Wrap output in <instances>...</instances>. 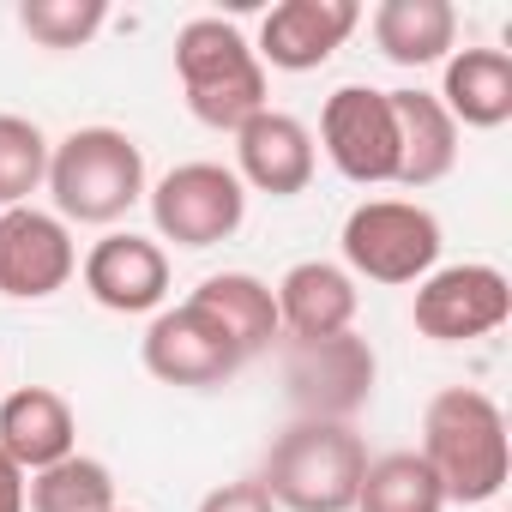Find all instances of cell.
Masks as SVG:
<instances>
[{
	"label": "cell",
	"mask_w": 512,
	"mask_h": 512,
	"mask_svg": "<svg viewBox=\"0 0 512 512\" xmlns=\"http://www.w3.org/2000/svg\"><path fill=\"white\" fill-rule=\"evenodd\" d=\"M278 296V326L290 332V344H308V338H338L356 326V278L332 260H302L284 272V284L272 290Z\"/></svg>",
	"instance_id": "2e32d148"
},
{
	"label": "cell",
	"mask_w": 512,
	"mask_h": 512,
	"mask_svg": "<svg viewBox=\"0 0 512 512\" xmlns=\"http://www.w3.org/2000/svg\"><path fill=\"white\" fill-rule=\"evenodd\" d=\"M0 512H25V470L0 452Z\"/></svg>",
	"instance_id": "484cf974"
},
{
	"label": "cell",
	"mask_w": 512,
	"mask_h": 512,
	"mask_svg": "<svg viewBox=\"0 0 512 512\" xmlns=\"http://www.w3.org/2000/svg\"><path fill=\"white\" fill-rule=\"evenodd\" d=\"M368 470V440L350 422H308L296 416L260 470V488L278 512H356V488Z\"/></svg>",
	"instance_id": "7a4b0ae2"
},
{
	"label": "cell",
	"mask_w": 512,
	"mask_h": 512,
	"mask_svg": "<svg viewBox=\"0 0 512 512\" xmlns=\"http://www.w3.org/2000/svg\"><path fill=\"white\" fill-rule=\"evenodd\" d=\"M187 302L217 320V332L235 344L241 362H253L260 350H272V338L284 332V326H278V296H272V284H260L253 272H217V278H205Z\"/></svg>",
	"instance_id": "d6986e66"
},
{
	"label": "cell",
	"mask_w": 512,
	"mask_h": 512,
	"mask_svg": "<svg viewBox=\"0 0 512 512\" xmlns=\"http://www.w3.org/2000/svg\"><path fill=\"white\" fill-rule=\"evenodd\" d=\"M151 223L175 247H217L247 217V187L223 163H175L157 187H145Z\"/></svg>",
	"instance_id": "52a82bcc"
},
{
	"label": "cell",
	"mask_w": 512,
	"mask_h": 512,
	"mask_svg": "<svg viewBox=\"0 0 512 512\" xmlns=\"http://www.w3.org/2000/svg\"><path fill=\"white\" fill-rule=\"evenodd\" d=\"M109 512H127V506H109Z\"/></svg>",
	"instance_id": "4316f807"
},
{
	"label": "cell",
	"mask_w": 512,
	"mask_h": 512,
	"mask_svg": "<svg viewBox=\"0 0 512 512\" xmlns=\"http://www.w3.org/2000/svg\"><path fill=\"white\" fill-rule=\"evenodd\" d=\"M320 145L332 157V169L356 187H386L398 181V121H392V97L374 85H344L326 97L320 109Z\"/></svg>",
	"instance_id": "ba28073f"
},
{
	"label": "cell",
	"mask_w": 512,
	"mask_h": 512,
	"mask_svg": "<svg viewBox=\"0 0 512 512\" xmlns=\"http://www.w3.org/2000/svg\"><path fill=\"white\" fill-rule=\"evenodd\" d=\"M398 121V187H434L458 163V127L434 91H386Z\"/></svg>",
	"instance_id": "ac0fdd59"
},
{
	"label": "cell",
	"mask_w": 512,
	"mask_h": 512,
	"mask_svg": "<svg viewBox=\"0 0 512 512\" xmlns=\"http://www.w3.org/2000/svg\"><path fill=\"white\" fill-rule=\"evenodd\" d=\"M0 452L25 476L61 464L79 452V416L55 386H19L0 398Z\"/></svg>",
	"instance_id": "9a60e30c"
},
{
	"label": "cell",
	"mask_w": 512,
	"mask_h": 512,
	"mask_svg": "<svg viewBox=\"0 0 512 512\" xmlns=\"http://www.w3.org/2000/svg\"><path fill=\"white\" fill-rule=\"evenodd\" d=\"M235 181L272 199H296L314 181V133L284 115V109H260L241 133H235Z\"/></svg>",
	"instance_id": "5bb4252c"
},
{
	"label": "cell",
	"mask_w": 512,
	"mask_h": 512,
	"mask_svg": "<svg viewBox=\"0 0 512 512\" xmlns=\"http://www.w3.org/2000/svg\"><path fill=\"white\" fill-rule=\"evenodd\" d=\"M512 314V284L500 266H440L416 284L410 320L434 344H470L500 332Z\"/></svg>",
	"instance_id": "9c48e42d"
},
{
	"label": "cell",
	"mask_w": 512,
	"mask_h": 512,
	"mask_svg": "<svg viewBox=\"0 0 512 512\" xmlns=\"http://www.w3.org/2000/svg\"><path fill=\"white\" fill-rule=\"evenodd\" d=\"M61 223H121L145 199V151L121 127H73L49 145V181Z\"/></svg>",
	"instance_id": "3957f363"
},
{
	"label": "cell",
	"mask_w": 512,
	"mask_h": 512,
	"mask_svg": "<svg viewBox=\"0 0 512 512\" xmlns=\"http://www.w3.org/2000/svg\"><path fill=\"white\" fill-rule=\"evenodd\" d=\"M434 97L452 115V127H476V133L506 127L512 121V55L506 49H452Z\"/></svg>",
	"instance_id": "e0dca14e"
},
{
	"label": "cell",
	"mask_w": 512,
	"mask_h": 512,
	"mask_svg": "<svg viewBox=\"0 0 512 512\" xmlns=\"http://www.w3.org/2000/svg\"><path fill=\"white\" fill-rule=\"evenodd\" d=\"M115 506V476L103 458H61L25 482V512H109Z\"/></svg>",
	"instance_id": "7402d4cb"
},
{
	"label": "cell",
	"mask_w": 512,
	"mask_h": 512,
	"mask_svg": "<svg viewBox=\"0 0 512 512\" xmlns=\"http://www.w3.org/2000/svg\"><path fill=\"white\" fill-rule=\"evenodd\" d=\"M374 380H380V362H374L368 338H356V332L284 344V386H290L296 416H308V422H350L374 398Z\"/></svg>",
	"instance_id": "8992f818"
},
{
	"label": "cell",
	"mask_w": 512,
	"mask_h": 512,
	"mask_svg": "<svg viewBox=\"0 0 512 512\" xmlns=\"http://www.w3.org/2000/svg\"><path fill=\"white\" fill-rule=\"evenodd\" d=\"M199 512H278L272 494L260 488V476H247V482H223L199 500Z\"/></svg>",
	"instance_id": "d4e9b609"
},
{
	"label": "cell",
	"mask_w": 512,
	"mask_h": 512,
	"mask_svg": "<svg viewBox=\"0 0 512 512\" xmlns=\"http://www.w3.org/2000/svg\"><path fill=\"white\" fill-rule=\"evenodd\" d=\"M19 25L43 49H85L109 25V7H103V0H25Z\"/></svg>",
	"instance_id": "cb8c5ba5"
},
{
	"label": "cell",
	"mask_w": 512,
	"mask_h": 512,
	"mask_svg": "<svg viewBox=\"0 0 512 512\" xmlns=\"http://www.w3.org/2000/svg\"><path fill=\"white\" fill-rule=\"evenodd\" d=\"M422 464L434 470L446 506H482L506 488L512 446H506V416L488 392L476 386H446L428 398L422 416Z\"/></svg>",
	"instance_id": "6da1fadb"
},
{
	"label": "cell",
	"mask_w": 512,
	"mask_h": 512,
	"mask_svg": "<svg viewBox=\"0 0 512 512\" xmlns=\"http://www.w3.org/2000/svg\"><path fill=\"white\" fill-rule=\"evenodd\" d=\"M356 512H446V494L422 464V452H386V458H368Z\"/></svg>",
	"instance_id": "44dd1931"
},
{
	"label": "cell",
	"mask_w": 512,
	"mask_h": 512,
	"mask_svg": "<svg viewBox=\"0 0 512 512\" xmlns=\"http://www.w3.org/2000/svg\"><path fill=\"white\" fill-rule=\"evenodd\" d=\"M85 290L97 308L109 314H157L169 296V253L151 235L133 229H109L91 253H85Z\"/></svg>",
	"instance_id": "7c38bea8"
},
{
	"label": "cell",
	"mask_w": 512,
	"mask_h": 512,
	"mask_svg": "<svg viewBox=\"0 0 512 512\" xmlns=\"http://www.w3.org/2000/svg\"><path fill=\"white\" fill-rule=\"evenodd\" d=\"M139 356H145V374L163 380V386H223L241 356L235 344L217 332V320L193 302H175V308H157L145 338H139Z\"/></svg>",
	"instance_id": "8fae6325"
},
{
	"label": "cell",
	"mask_w": 512,
	"mask_h": 512,
	"mask_svg": "<svg viewBox=\"0 0 512 512\" xmlns=\"http://www.w3.org/2000/svg\"><path fill=\"white\" fill-rule=\"evenodd\" d=\"M440 260V217L416 199H368L344 217V272L368 284H422Z\"/></svg>",
	"instance_id": "5b68a950"
},
{
	"label": "cell",
	"mask_w": 512,
	"mask_h": 512,
	"mask_svg": "<svg viewBox=\"0 0 512 512\" xmlns=\"http://www.w3.org/2000/svg\"><path fill=\"white\" fill-rule=\"evenodd\" d=\"M356 25H362L356 0H284V7L266 13L253 55H260V67H278V73H314L350 43Z\"/></svg>",
	"instance_id": "4fadbf2b"
},
{
	"label": "cell",
	"mask_w": 512,
	"mask_h": 512,
	"mask_svg": "<svg viewBox=\"0 0 512 512\" xmlns=\"http://www.w3.org/2000/svg\"><path fill=\"white\" fill-rule=\"evenodd\" d=\"M49 181V139L25 115H0V211L31 205V193Z\"/></svg>",
	"instance_id": "603a6c76"
},
{
	"label": "cell",
	"mask_w": 512,
	"mask_h": 512,
	"mask_svg": "<svg viewBox=\"0 0 512 512\" xmlns=\"http://www.w3.org/2000/svg\"><path fill=\"white\" fill-rule=\"evenodd\" d=\"M374 43L392 67H434L458 49V13L446 0H380Z\"/></svg>",
	"instance_id": "ffe728a7"
},
{
	"label": "cell",
	"mask_w": 512,
	"mask_h": 512,
	"mask_svg": "<svg viewBox=\"0 0 512 512\" xmlns=\"http://www.w3.org/2000/svg\"><path fill=\"white\" fill-rule=\"evenodd\" d=\"M73 272H79V247L55 211H37V205L0 211V296L49 302L55 290L73 284Z\"/></svg>",
	"instance_id": "30bf717a"
},
{
	"label": "cell",
	"mask_w": 512,
	"mask_h": 512,
	"mask_svg": "<svg viewBox=\"0 0 512 512\" xmlns=\"http://www.w3.org/2000/svg\"><path fill=\"white\" fill-rule=\"evenodd\" d=\"M175 73H181V97L199 127L241 133L260 109H272L260 55L223 19H193L175 31Z\"/></svg>",
	"instance_id": "277c9868"
}]
</instances>
